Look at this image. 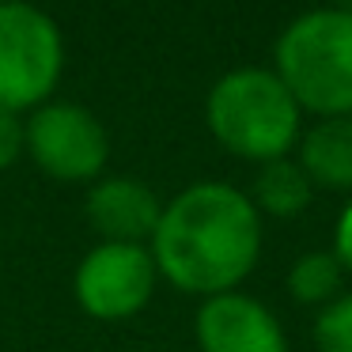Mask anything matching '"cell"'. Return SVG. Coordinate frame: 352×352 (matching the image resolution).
Masks as SVG:
<instances>
[{"mask_svg": "<svg viewBox=\"0 0 352 352\" xmlns=\"http://www.w3.org/2000/svg\"><path fill=\"white\" fill-rule=\"evenodd\" d=\"M155 265L186 292L220 296L258 261L261 228L250 197L223 182H201L178 193L152 235Z\"/></svg>", "mask_w": 352, "mask_h": 352, "instance_id": "6da1fadb", "label": "cell"}, {"mask_svg": "<svg viewBox=\"0 0 352 352\" xmlns=\"http://www.w3.org/2000/svg\"><path fill=\"white\" fill-rule=\"evenodd\" d=\"M276 72L292 99L329 118L352 114V12L299 16L276 42Z\"/></svg>", "mask_w": 352, "mask_h": 352, "instance_id": "7a4b0ae2", "label": "cell"}, {"mask_svg": "<svg viewBox=\"0 0 352 352\" xmlns=\"http://www.w3.org/2000/svg\"><path fill=\"white\" fill-rule=\"evenodd\" d=\"M208 129L246 160H280L299 133V102L265 69H235L208 95Z\"/></svg>", "mask_w": 352, "mask_h": 352, "instance_id": "3957f363", "label": "cell"}, {"mask_svg": "<svg viewBox=\"0 0 352 352\" xmlns=\"http://www.w3.org/2000/svg\"><path fill=\"white\" fill-rule=\"evenodd\" d=\"M61 31L23 0H0V110L42 102L61 76Z\"/></svg>", "mask_w": 352, "mask_h": 352, "instance_id": "277c9868", "label": "cell"}, {"mask_svg": "<svg viewBox=\"0 0 352 352\" xmlns=\"http://www.w3.org/2000/svg\"><path fill=\"white\" fill-rule=\"evenodd\" d=\"M155 258L137 243H102L80 261L76 296L95 318H129L152 299Z\"/></svg>", "mask_w": 352, "mask_h": 352, "instance_id": "5b68a950", "label": "cell"}, {"mask_svg": "<svg viewBox=\"0 0 352 352\" xmlns=\"http://www.w3.org/2000/svg\"><path fill=\"white\" fill-rule=\"evenodd\" d=\"M27 144H31L34 163L65 182L99 175L110 152L102 125L76 102H50L34 110L27 125Z\"/></svg>", "mask_w": 352, "mask_h": 352, "instance_id": "8992f818", "label": "cell"}, {"mask_svg": "<svg viewBox=\"0 0 352 352\" xmlns=\"http://www.w3.org/2000/svg\"><path fill=\"white\" fill-rule=\"evenodd\" d=\"M197 341L205 352H288L276 318L250 296L220 292L197 314Z\"/></svg>", "mask_w": 352, "mask_h": 352, "instance_id": "52a82bcc", "label": "cell"}, {"mask_svg": "<svg viewBox=\"0 0 352 352\" xmlns=\"http://www.w3.org/2000/svg\"><path fill=\"white\" fill-rule=\"evenodd\" d=\"M160 201L137 178H107L87 197V220L95 223L107 243H137L144 235H155L160 228Z\"/></svg>", "mask_w": 352, "mask_h": 352, "instance_id": "ba28073f", "label": "cell"}, {"mask_svg": "<svg viewBox=\"0 0 352 352\" xmlns=\"http://www.w3.org/2000/svg\"><path fill=\"white\" fill-rule=\"evenodd\" d=\"M307 178L333 190H352V118H329L303 137Z\"/></svg>", "mask_w": 352, "mask_h": 352, "instance_id": "9c48e42d", "label": "cell"}, {"mask_svg": "<svg viewBox=\"0 0 352 352\" xmlns=\"http://www.w3.org/2000/svg\"><path fill=\"white\" fill-rule=\"evenodd\" d=\"M254 197L273 216H296L311 205V178L299 163L280 155V160L261 163L258 178H254Z\"/></svg>", "mask_w": 352, "mask_h": 352, "instance_id": "30bf717a", "label": "cell"}, {"mask_svg": "<svg viewBox=\"0 0 352 352\" xmlns=\"http://www.w3.org/2000/svg\"><path fill=\"white\" fill-rule=\"evenodd\" d=\"M288 288L299 303H322V299H329L341 288V261H337V254H329V250L303 254L288 273Z\"/></svg>", "mask_w": 352, "mask_h": 352, "instance_id": "8fae6325", "label": "cell"}, {"mask_svg": "<svg viewBox=\"0 0 352 352\" xmlns=\"http://www.w3.org/2000/svg\"><path fill=\"white\" fill-rule=\"evenodd\" d=\"M318 352H352V296L329 303L314 322Z\"/></svg>", "mask_w": 352, "mask_h": 352, "instance_id": "7c38bea8", "label": "cell"}, {"mask_svg": "<svg viewBox=\"0 0 352 352\" xmlns=\"http://www.w3.org/2000/svg\"><path fill=\"white\" fill-rule=\"evenodd\" d=\"M27 144V129L12 110H0V170L12 167Z\"/></svg>", "mask_w": 352, "mask_h": 352, "instance_id": "4fadbf2b", "label": "cell"}, {"mask_svg": "<svg viewBox=\"0 0 352 352\" xmlns=\"http://www.w3.org/2000/svg\"><path fill=\"white\" fill-rule=\"evenodd\" d=\"M337 261H341V265H352V205H349V212L341 216V228H337Z\"/></svg>", "mask_w": 352, "mask_h": 352, "instance_id": "5bb4252c", "label": "cell"}, {"mask_svg": "<svg viewBox=\"0 0 352 352\" xmlns=\"http://www.w3.org/2000/svg\"><path fill=\"white\" fill-rule=\"evenodd\" d=\"M333 8L337 12H352V0H333Z\"/></svg>", "mask_w": 352, "mask_h": 352, "instance_id": "9a60e30c", "label": "cell"}]
</instances>
